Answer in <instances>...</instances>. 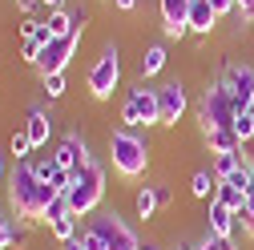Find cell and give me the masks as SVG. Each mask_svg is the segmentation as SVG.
<instances>
[{"label": "cell", "mask_w": 254, "mask_h": 250, "mask_svg": "<svg viewBox=\"0 0 254 250\" xmlns=\"http://www.w3.org/2000/svg\"><path fill=\"white\" fill-rule=\"evenodd\" d=\"M77 45H81V37L73 33V37H57V41H49L45 49H41V57H37V73L41 77H49V73H65L69 69V61H73V53H77Z\"/></svg>", "instance_id": "8"}, {"label": "cell", "mask_w": 254, "mask_h": 250, "mask_svg": "<svg viewBox=\"0 0 254 250\" xmlns=\"http://www.w3.org/2000/svg\"><path fill=\"white\" fill-rule=\"evenodd\" d=\"M53 198H57V190H53L49 182H41L28 162H16L12 166V174H8V210L20 218V222H41L45 206Z\"/></svg>", "instance_id": "1"}, {"label": "cell", "mask_w": 254, "mask_h": 250, "mask_svg": "<svg viewBox=\"0 0 254 250\" xmlns=\"http://www.w3.org/2000/svg\"><path fill=\"white\" fill-rule=\"evenodd\" d=\"M0 182H4V162H0Z\"/></svg>", "instance_id": "41"}, {"label": "cell", "mask_w": 254, "mask_h": 250, "mask_svg": "<svg viewBox=\"0 0 254 250\" xmlns=\"http://www.w3.org/2000/svg\"><path fill=\"white\" fill-rule=\"evenodd\" d=\"M206 230L218 234V238H234V230H238V214H234L230 206H222L218 198H210V206H206Z\"/></svg>", "instance_id": "13"}, {"label": "cell", "mask_w": 254, "mask_h": 250, "mask_svg": "<svg viewBox=\"0 0 254 250\" xmlns=\"http://www.w3.org/2000/svg\"><path fill=\"white\" fill-rule=\"evenodd\" d=\"M113 8H121V12H133V8H137V0H113Z\"/></svg>", "instance_id": "36"}, {"label": "cell", "mask_w": 254, "mask_h": 250, "mask_svg": "<svg viewBox=\"0 0 254 250\" xmlns=\"http://www.w3.org/2000/svg\"><path fill=\"white\" fill-rule=\"evenodd\" d=\"M166 61H170L166 45H149V49H141V57H137V81H149V77H157V73L166 69Z\"/></svg>", "instance_id": "16"}, {"label": "cell", "mask_w": 254, "mask_h": 250, "mask_svg": "<svg viewBox=\"0 0 254 250\" xmlns=\"http://www.w3.org/2000/svg\"><path fill=\"white\" fill-rule=\"evenodd\" d=\"M137 250H162V242H153V238H149V242H141Z\"/></svg>", "instance_id": "38"}, {"label": "cell", "mask_w": 254, "mask_h": 250, "mask_svg": "<svg viewBox=\"0 0 254 250\" xmlns=\"http://www.w3.org/2000/svg\"><path fill=\"white\" fill-rule=\"evenodd\" d=\"M157 202H162V210H170V206H174V190H170L166 182H157Z\"/></svg>", "instance_id": "33"}, {"label": "cell", "mask_w": 254, "mask_h": 250, "mask_svg": "<svg viewBox=\"0 0 254 250\" xmlns=\"http://www.w3.org/2000/svg\"><path fill=\"white\" fill-rule=\"evenodd\" d=\"M85 24H89V8H73V33L77 37L85 33Z\"/></svg>", "instance_id": "32"}, {"label": "cell", "mask_w": 254, "mask_h": 250, "mask_svg": "<svg viewBox=\"0 0 254 250\" xmlns=\"http://www.w3.org/2000/svg\"><path fill=\"white\" fill-rule=\"evenodd\" d=\"M89 226L105 238V246H109V250H137V246H141L137 230L125 222L117 210H97V214H89Z\"/></svg>", "instance_id": "7"}, {"label": "cell", "mask_w": 254, "mask_h": 250, "mask_svg": "<svg viewBox=\"0 0 254 250\" xmlns=\"http://www.w3.org/2000/svg\"><path fill=\"white\" fill-rule=\"evenodd\" d=\"M117 85H121V53H117V45H105L101 57L89 65L85 89H89V97H93V101H109Z\"/></svg>", "instance_id": "5"}, {"label": "cell", "mask_w": 254, "mask_h": 250, "mask_svg": "<svg viewBox=\"0 0 254 250\" xmlns=\"http://www.w3.org/2000/svg\"><path fill=\"white\" fill-rule=\"evenodd\" d=\"M202 137H206L210 153H238V149H242V141H238V133L230 129V125H226V129H210V133H202Z\"/></svg>", "instance_id": "18"}, {"label": "cell", "mask_w": 254, "mask_h": 250, "mask_svg": "<svg viewBox=\"0 0 254 250\" xmlns=\"http://www.w3.org/2000/svg\"><path fill=\"white\" fill-rule=\"evenodd\" d=\"M238 117V105L230 97V89L222 77H214L206 89H202V101H198V121H202V133L210 129H226V125H234Z\"/></svg>", "instance_id": "4"}, {"label": "cell", "mask_w": 254, "mask_h": 250, "mask_svg": "<svg viewBox=\"0 0 254 250\" xmlns=\"http://www.w3.org/2000/svg\"><path fill=\"white\" fill-rule=\"evenodd\" d=\"M16 28H20V37H33L37 28H41V20H37V16H24V20L16 24Z\"/></svg>", "instance_id": "34"}, {"label": "cell", "mask_w": 254, "mask_h": 250, "mask_svg": "<svg viewBox=\"0 0 254 250\" xmlns=\"http://www.w3.org/2000/svg\"><path fill=\"white\" fill-rule=\"evenodd\" d=\"M218 77L226 81L238 113L250 109V101H254V65H230V61H222V73H218Z\"/></svg>", "instance_id": "10"}, {"label": "cell", "mask_w": 254, "mask_h": 250, "mask_svg": "<svg viewBox=\"0 0 254 250\" xmlns=\"http://www.w3.org/2000/svg\"><path fill=\"white\" fill-rule=\"evenodd\" d=\"M105 149H109V166H113L125 182L145 178V170H149V141H145L141 133L125 129V125H121V129H109Z\"/></svg>", "instance_id": "2"}, {"label": "cell", "mask_w": 254, "mask_h": 250, "mask_svg": "<svg viewBox=\"0 0 254 250\" xmlns=\"http://www.w3.org/2000/svg\"><path fill=\"white\" fill-rule=\"evenodd\" d=\"M0 222H4V214H0Z\"/></svg>", "instance_id": "42"}, {"label": "cell", "mask_w": 254, "mask_h": 250, "mask_svg": "<svg viewBox=\"0 0 254 250\" xmlns=\"http://www.w3.org/2000/svg\"><path fill=\"white\" fill-rule=\"evenodd\" d=\"M69 214H73V210H69V198H65V194H57V198L45 206V218H41V222H45V226H53L57 218H69Z\"/></svg>", "instance_id": "26"}, {"label": "cell", "mask_w": 254, "mask_h": 250, "mask_svg": "<svg viewBox=\"0 0 254 250\" xmlns=\"http://www.w3.org/2000/svg\"><path fill=\"white\" fill-rule=\"evenodd\" d=\"M214 198H218L222 206H230L234 214H242V210H246V190H242V186H230V182H218V190H214Z\"/></svg>", "instance_id": "20"}, {"label": "cell", "mask_w": 254, "mask_h": 250, "mask_svg": "<svg viewBox=\"0 0 254 250\" xmlns=\"http://www.w3.org/2000/svg\"><path fill=\"white\" fill-rule=\"evenodd\" d=\"M33 37H37V41H41V45H49V41H57V37H53V33H49V24H45V20H41V28H37V33H33Z\"/></svg>", "instance_id": "35"}, {"label": "cell", "mask_w": 254, "mask_h": 250, "mask_svg": "<svg viewBox=\"0 0 254 250\" xmlns=\"http://www.w3.org/2000/svg\"><path fill=\"white\" fill-rule=\"evenodd\" d=\"M16 4H20V8H33V4H41V0H16Z\"/></svg>", "instance_id": "40"}, {"label": "cell", "mask_w": 254, "mask_h": 250, "mask_svg": "<svg viewBox=\"0 0 254 250\" xmlns=\"http://www.w3.org/2000/svg\"><path fill=\"white\" fill-rule=\"evenodd\" d=\"M41 93L49 101H61L65 97V73H49V77H41Z\"/></svg>", "instance_id": "25"}, {"label": "cell", "mask_w": 254, "mask_h": 250, "mask_svg": "<svg viewBox=\"0 0 254 250\" xmlns=\"http://www.w3.org/2000/svg\"><path fill=\"white\" fill-rule=\"evenodd\" d=\"M157 210H162V202H157V186H141V190L133 194V214L141 218V222H149V218H157Z\"/></svg>", "instance_id": "17"}, {"label": "cell", "mask_w": 254, "mask_h": 250, "mask_svg": "<svg viewBox=\"0 0 254 250\" xmlns=\"http://www.w3.org/2000/svg\"><path fill=\"white\" fill-rule=\"evenodd\" d=\"M41 4H49V8H65V0H41Z\"/></svg>", "instance_id": "39"}, {"label": "cell", "mask_w": 254, "mask_h": 250, "mask_svg": "<svg viewBox=\"0 0 254 250\" xmlns=\"http://www.w3.org/2000/svg\"><path fill=\"white\" fill-rule=\"evenodd\" d=\"M24 133H28V141H33V149H45V145H49V137H53V117L45 113L41 101L28 109V117H24Z\"/></svg>", "instance_id": "14"}, {"label": "cell", "mask_w": 254, "mask_h": 250, "mask_svg": "<svg viewBox=\"0 0 254 250\" xmlns=\"http://www.w3.org/2000/svg\"><path fill=\"white\" fill-rule=\"evenodd\" d=\"M41 41L37 37H20V61H24V65H37V57H41Z\"/></svg>", "instance_id": "29"}, {"label": "cell", "mask_w": 254, "mask_h": 250, "mask_svg": "<svg viewBox=\"0 0 254 250\" xmlns=\"http://www.w3.org/2000/svg\"><path fill=\"white\" fill-rule=\"evenodd\" d=\"M214 190H218L214 170H194V178H190V194H194L198 202H210V198H214Z\"/></svg>", "instance_id": "19"}, {"label": "cell", "mask_w": 254, "mask_h": 250, "mask_svg": "<svg viewBox=\"0 0 254 250\" xmlns=\"http://www.w3.org/2000/svg\"><path fill=\"white\" fill-rule=\"evenodd\" d=\"M190 8H194V0H157V16H162L170 41H182L190 33Z\"/></svg>", "instance_id": "11"}, {"label": "cell", "mask_w": 254, "mask_h": 250, "mask_svg": "<svg viewBox=\"0 0 254 250\" xmlns=\"http://www.w3.org/2000/svg\"><path fill=\"white\" fill-rule=\"evenodd\" d=\"M210 4H214V12H218V16H234L242 0H210Z\"/></svg>", "instance_id": "31"}, {"label": "cell", "mask_w": 254, "mask_h": 250, "mask_svg": "<svg viewBox=\"0 0 254 250\" xmlns=\"http://www.w3.org/2000/svg\"><path fill=\"white\" fill-rule=\"evenodd\" d=\"M242 166H246V158H242V149H238V153H214V166H210V170H214L218 182H226V178H230L234 170H242Z\"/></svg>", "instance_id": "21"}, {"label": "cell", "mask_w": 254, "mask_h": 250, "mask_svg": "<svg viewBox=\"0 0 254 250\" xmlns=\"http://www.w3.org/2000/svg\"><path fill=\"white\" fill-rule=\"evenodd\" d=\"M69 210L77 218H89V214H97L101 210V198H105V170L101 162H89L73 174V186H69Z\"/></svg>", "instance_id": "3"}, {"label": "cell", "mask_w": 254, "mask_h": 250, "mask_svg": "<svg viewBox=\"0 0 254 250\" xmlns=\"http://www.w3.org/2000/svg\"><path fill=\"white\" fill-rule=\"evenodd\" d=\"M8 153H12L16 162H28V158H33V153H37V149H33V141H28V133H24V129H16V133L8 137Z\"/></svg>", "instance_id": "24"}, {"label": "cell", "mask_w": 254, "mask_h": 250, "mask_svg": "<svg viewBox=\"0 0 254 250\" xmlns=\"http://www.w3.org/2000/svg\"><path fill=\"white\" fill-rule=\"evenodd\" d=\"M198 250H238L234 246V238H218V234H202V242H198Z\"/></svg>", "instance_id": "30"}, {"label": "cell", "mask_w": 254, "mask_h": 250, "mask_svg": "<svg viewBox=\"0 0 254 250\" xmlns=\"http://www.w3.org/2000/svg\"><path fill=\"white\" fill-rule=\"evenodd\" d=\"M121 125L125 129H149V125H162V113H157V89L133 85L121 101Z\"/></svg>", "instance_id": "6"}, {"label": "cell", "mask_w": 254, "mask_h": 250, "mask_svg": "<svg viewBox=\"0 0 254 250\" xmlns=\"http://www.w3.org/2000/svg\"><path fill=\"white\" fill-rule=\"evenodd\" d=\"M49 234H53L57 242H73V238L81 234V218H77V214H69V218H57V222L49 226Z\"/></svg>", "instance_id": "22"}, {"label": "cell", "mask_w": 254, "mask_h": 250, "mask_svg": "<svg viewBox=\"0 0 254 250\" xmlns=\"http://www.w3.org/2000/svg\"><path fill=\"white\" fill-rule=\"evenodd\" d=\"M45 24H49L53 37H73V12H69V8H53Z\"/></svg>", "instance_id": "23"}, {"label": "cell", "mask_w": 254, "mask_h": 250, "mask_svg": "<svg viewBox=\"0 0 254 250\" xmlns=\"http://www.w3.org/2000/svg\"><path fill=\"white\" fill-rule=\"evenodd\" d=\"M190 109V97H186V85L182 81H162L157 85V113H162V125L174 129V125L186 117Z\"/></svg>", "instance_id": "9"}, {"label": "cell", "mask_w": 254, "mask_h": 250, "mask_svg": "<svg viewBox=\"0 0 254 250\" xmlns=\"http://www.w3.org/2000/svg\"><path fill=\"white\" fill-rule=\"evenodd\" d=\"M246 174H250V186H246V194H254V158H246Z\"/></svg>", "instance_id": "37"}, {"label": "cell", "mask_w": 254, "mask_h": 250, "mask_svg": "<svg viewBox=\"0 0 254 250\" xmlns=\"http://www.w3.org/2000/svg\"><path fill=\"white\" fill-rule=\"evenodd\" d=\"M230 129L238 133V141H242V145H246V141H254V117H250V113L242 109V113L234 117V125H230Z\"/></svg>", "instance_id": "27"}, {"label": "cell", "mask_w": 254, "mask_h": 250, "mask_svg": "<svg viewBox=\"0 0 254 250\" xmlns=\"http://www.w3.org/2000/svg\"><path fill=\"white\" fill-rule=\"evenodd\" d=\"M77 242H81V246H85V250H109V246H105V238H101V234H97V230H93V226H89V222H85V226H81V234H77Z\"/></svg>", "instance_id": "28"}, {"label": "cell", "mask_w": 254, "mask_h": 250, "mask_svg": "<svg viewBox=\"0 0 254 250\" xmlns=\"http://www.w3.org/2000/svg\"><path fill=\"white\" fill-rule=\"evenodd\" d=\"M218 12L210 0H194V8H190V33H198V37H210L214 28H218Z\"/></svg>", "instance_id": "15"}, {"label": "cell", "mask_w": 254, "mask_h": 250, "mask_svg": "<svg viewBox=\"0 0 254 250\" xmlns=\"http://www.w3.org/2000/svg\"><path fill=\"white\" fill-rule=\"evenodd\" d=\"M53 158H57V166H65V170H81V166H89L93 162V153H89V141L81 137V133H65L57 145H53Z\"/></svg>", "instance_id": "12"}]
</instances>
